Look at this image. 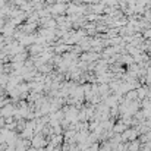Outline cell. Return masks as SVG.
<instances>
[{"label":"cell","mask_w":151,"mask_h":151,"mask_svg":"<svg viewBox=\"0 0 151 151\" xmlns=\"http://www.w3.org/2000/svg\"><path fill=\"white\" fill-rule=\"evenodd\" d=\"M31 144L35 148H44L47 145V139L44 138V134H35L34 138L31 139Z\"/></svg>","instance_id":"cell-1"},{"label":"cell","mask_w":151,"mask_h":151,"mask_svg":"<svg viewBox=\"0 0 151 151\" xmlns=\"http://www.w3.org/2000/svg\"><path fill=\"white\" fill-rule=\"evenodd\" d=\"M15 110H16V107L9 103V104H6V106H3V107L0 109V114H1L3 117H9V116H13V114H15Z\"/></svg>","instance_id":"cell-2"}]
</instances>
